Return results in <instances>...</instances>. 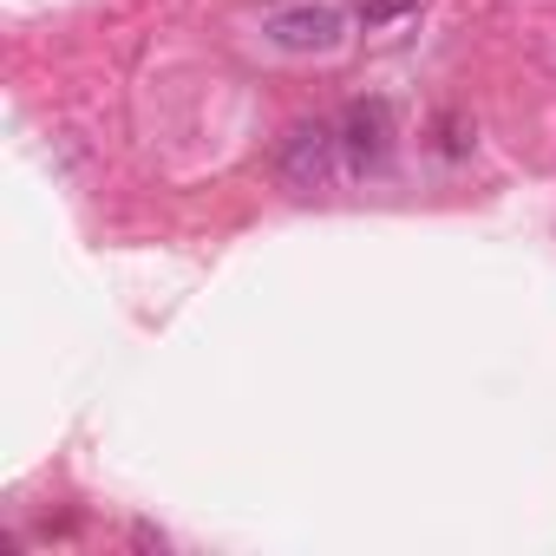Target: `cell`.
<instances>
[{"label": "cell", "instance_id": "1", "mask_svg": "<svg viewBox=\"0 0 556 556\" xmlns=\"http://www.w3.org/2000/svg\"><path fill=\"white\" fill-rule=\"evenodd\" d=\"M341 164H348V151H341V125H328V118H302V125H289L282 151H275V170H282V184H289L295 197H328L334 177H341Z\"/></svg>", "mask_w": 556, "mask_h": 556}, {"label": "cell", "instance_id": "4", "mask_svg": "<svg viewBox=\"0 0 556 556\" xmlns=\"http://www.w3.org/2000/svg\"><path fill=\"white\" fill-rule=\"evenodd\" d=\"M439 131H445V151H452V157H465V151H471V138H465V125H458V118H439Z\"/></svg>", "mask_w": 556, "mask_h": 556}, {"label": "cell", "instance_id": "3", "mask_svg": "<svg viewBox=\"0 0 556 556\" xmlns=\"http://www.w3.org/2000/svg\"><path fill=\"white\" fill-rule=\"evenodd\" d=\"M393 138H400V125H393L387 99H354L341 112V151H348L354 170H380L393 157Z\"/></svg>", "mask_w": 556, "mask_h": 556}, {"label": "cell", "instance_id": "2", "mask_svg": "<svg viewBox=\"0 0 556 556\" xmlns=\"http://www.w3.org/2000/svg\"><path fill=\"white\" fill-rule=\"evenodd\" d=\"M268 40L282 53H334L348 40V14L334 0H282L268 14Z\"/></svg>", "mask_w": 556, "mask_h": 556}]
</instances>
